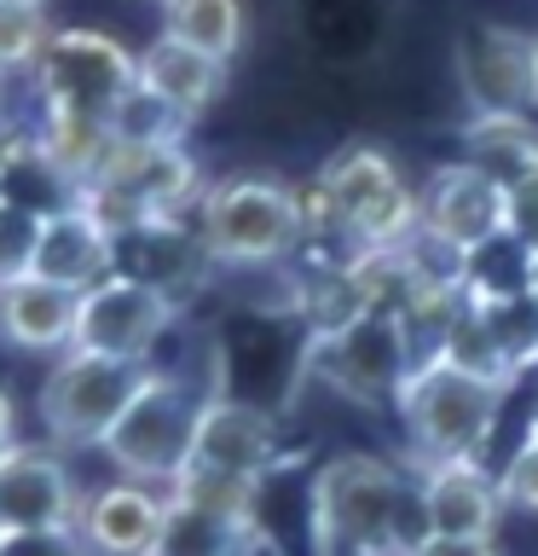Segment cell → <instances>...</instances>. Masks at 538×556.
I'll list each match as a JSON object with an SVG mask.
<instances>
[{
  "instance_id": "1",
  "label": "cell",
  "mask_w": 538,
  "mask_h": 556,
  "mask_svg": "<svg viewBox=\"0 0 538 556\" xmlns=\"http://www.w3.org/2000/svg\"><path fill=\"white\" fill-rule=\"evenodd\" d=\"M312 556H417L428 545L417 476L371 458L336 452L307 486Z\"/></svg>"
},
{
  "instance_id": "2",
  "label": "cell",
  "mask_w": 538,
  "mask_h": 556,
  "mask_svg": "<svg viewBox=\"0 0 538 556\" xmlns=\"http://www.w3.org/2000/svg\"><path fill=\"white\" fill-rule=\"evenodd\" d=\"M302 220L312 232L347 238V250H406L423 226L417 191L399 180V168L376 146H342L324 174L302 191Z\"/></svg>"
},
{
  "instance_id": "3",
  "label": "cell",
  "mask_w": 538,
  "mask_h": 556,
  "mask_svg": "<svg viewBox=\"0 0 538 556\" xmlns=\"http://www.w3.org/2000/svg\"><path fill=\"white\" fill-rule=\"evenodd\" d=\"M197 232L208 255H215V267H238V273L278 267L307 243L302 191L284 186L278 174H226V180L203 191Z\"/></svg>"
},
{
  "instance_id": "4",
  "label": "cell",
  "mask_w": 538,
  "mask_h": 556,
  "mask_svg": "<svg viewBox=\"0 0 538 556\" xmlns=\"http://www.w3.org/2000/svg\"><path fill=\"white\" fill-rule=\"evenodd\" d=\"M215 394H220L215 382L151 365L145 389L133 394V406L121 412V424L111 429V441L99 452L121 469V481H145V486H163L168 493L185 476L191 446H197V424Z\"/></svg>"
},
{
  "instance_id": "5",
  "label": "cell",
  "mask_w": 538,
  "mask_h": 556,
  "mask_svg": "<svg viewBox=\"0 0 538 556\" xmlns=\"http://www.w3.org/2000/svg\"><path fill=\"white\" fill-rule=\"evenodd\" d=\"M503 394L510 389L469 377L446 359H423L394 400L399 424H406V441H411V464L428 469V464L481 458V446L492 441V429H498Z\"/></svg>"
},
{
  "instance_id": "6",
  "label": "cell",
  "mask_w": 538,
  "mask_h": 556,
  "mask_svg": "<svg viewBox=\"0 0 538 556\" xmlns=\"http://www.w3.org/2000/svg\"><path fill=\"white\" fill-rule=\"evenodd\" d=\"M29 111L111 122V111L139 87V59L104 29H52V41L35 64Z\"/></svg>"
},
{
  "instance_id": "7",
  "label": "cell",
  "mask_w": 538,
  "mask_h": 556,
  "mask_svg": "<svg viewBox=\"0 0 538 556\" xmlns=\"http://www.w3.org/2000/svg\"><path fill=\"white\" fill-rule=\"evenodd\" d=\"M151 365L104 359V354H64L41 382V424L52 446H104L133 394L145 389Z\"/></svg>"
},
{
  "instance_id": "8",
  "label": "cell",
  "mask_w": 538,
  "mask_h": 556,
  "mask_svg": "<svg viewBox=\"0 0 538 556\" xmlns=\"http://www.w3.org/2000/svg\"><path fill=\"white\" fill-rule=\"evenodd\" d=\"M307 371H319L330 389L359 406H394L406 377L417 371V354L394 313H359L354 325L307 342Z\"/></svg>"
},
{
  "instance_id": "9",
  "label": "cell",
  "mask_w": 538,
  "mask_h": 556,
  "mask_svg": "<svg viewBox=\"0 0 538 556\" xmlns=\"http://www.w3.org/2000/svg\"><path fill=\"white\" fill-rule=\"evenodd\" d=\"M458 81L475 116H533L538 111V35L510 24H463Z\"/></svg>"
},
{
  "instance_id": "10",
  "label": "cell",
  "mask_w": 538,
  "mask_h": 556,
  "mask_svg": "<svg viewBox=\"0 0 538 556\" xmlns=\"http://www.w3.org/2000/svg\"><path fill=\"white\" fill-rule=\"evenodd\" d=\"M180 307L168 302L163 290L133 285V278H104L81 295L76 307V348L69 354H104V359H139L151 365L156 342L174 330Z\"/></svg>"
},
{
  "instance_id": "11",
  "label": "cell",
  "mask_w": 538,
  "mask_h": 556,
  "mask_svg": "<svg viewBox=\"0 0 538 556\" xmlns=\"http://www.w3.org/2000/svg\"><path fill=\"white\" fill-rule=\"evenodd\" d=\"M81 521V486L59 446H12L0 464V533L12 539H69Z\"/></svg>"
},
{
  "instance_id": "12",
  "label": "cell",
  "mask_w": 538,
  "mask_h": 556,
  "mask_svg": "<svg viewBox=\"0 0 538 556\" xmlns=\"http://www.w3.org/2000/svg\"><path fill=\"white\" fill-rule=\"evenodd\" d=\"M284 464V434H278V412L255 406V400H232L215 394L197 424V446H191L185 469H215L232 481H255L267 486Z\"/></svg>"
},
{
  "instance_id": "13",
  "label": "cell",
  "mask_w": 538,
  "mask_h": 556,
  "mask_svg": "<svg viewBox=\"0 0 538 556\" xmlns=\"http://www.w3.org/2000/svg\"><path fill=\"white\" fill-rule=\"evenodd\" d=\"M417 208H423V226H417V232H423L434 250H446L451 261H463V255L486 250L492 238H503V191L469 163L434 168V180H428L423 198H417Z\"/></svg>"
},
{
  "instance_id": "14",
  "label": "cell",
  "mask_w": 538,
  "mask_h": 556,
  "mask_svg": "<svg viewBox=\"0 0 538 556\" xmlns=\"http://www.w3.org/2000/svg\"><path fill=\"white\" fill-rule=\"evenodd\" d=\"M111 261H116V278L163 290L174 307H185V295L203 290L208 267H215L203 232L185 226V220H156V226H139V232L111 238Z\"/></svg>"
},
{
  "instance_id": "15",
  "label": "cell",
  "mask_w": 538,
  "mask_h": 556,
  "mask_svg": "<svg viewBox=\"0 0 538 556\" xmlns=\"http://www.w3.org/2000/svg\"><path fill=\"white\" fill-rule=\"evenodd\" d=\"M417 498H423V521L428 539H492L498 516H503V493L498 476L481 458H458V464H428L417 469Z\"/></svg>"
},
{
  "instance_id": "16",
  "label": "cell",
  "mask_w": 538,
  "mask_h": 556,
  "mask_svg": "<svg viewBox=\"0 0 538 556\" xmlns=\"http://www.w3.org/2000/svg\"><path fill=\"white\" fill-rule=\"evenodd\" d=\"M168 516V493L145 481H111L99 493H81L76 539L93 556H151Z\"/></svg>"
},
{
  "instance_id": "17",
  "label": "cell",
  "mask_w": 538,
  "mask_h": 556,
  "mask_svg": "<svg viewBox=\"0 0 538 556\" xmlns=\"http://www.w3.org/2000/svg\"><path fill=\"white\" fill-rule=\"evenodd\" d=\"M111 273H116V261H111V232H104V226H93V220L81 215V208H64V215L41 220V243H35V267H29V278L87 295L93 285H104Z\"/></svg>"
},
{
  "instance_id": "18",
  "label": "cell",
  "mask_w": 538,
  "mask_h": 556,
  "mask_svg": "<svg viewBox=\"0 0 538 556\" xmlns=\"http://www.w3.org/2000/svg\"><path fill=\"white\" fill-rule=\"evenodd\" d=\"M76 290L12 278V285H0V337L24 354H69L76 348Z\"/></svg>"
},
{
  "instance_id": "19",
  "label": "cell",
  "mask_w": 538,
  "mask_h": 556,
  "mask_svg": "<svg viewBox=\"0 0 538 556\" xmlns=\"http://www.w3.org/2000/svg\"><path fill=\"white\" fill-rule=\"evenodd\" d=\"M139 87L191 122L226 93V64L197 52V47H185V41H174V35H156V41L139 52Z\"/></svg>"
},
{
  "instance_id": "20",
  "label": "cell",
  "mask_w": 538,
  "mask_h": 556,
  "mask_svg": "<svg viewBox=\"0 0 538 556\" xmlns=\"http://www.w3.org/2000/svg\"><path fill=\"white\" fill-rule=\"evenodd\" d=\"M260 545H267L260 521L226 516V510H208V504L168 493V516H163V533H156L151 556H260Z\"/></svg>"
},
{
  "instance_id": "21",
  "label": "cell",
  "mask_w": 538,
  "mask_h": 556,
  "mask_svg": "<svg viewBox=\"0 0 538 556\" xmlns=\"http://www.w3.org/2000/svg\"><path fill=\"white\" fill-rule=\"evenodd\" d=\"M463 163L481 168L498 191L538 174V128L527 116H469L463 122Z\"/></svg>"
},
{
  "instance_id": "22",
  "label": "cell",
  "mask_w": 538,
  "mask_h": 556,
  "mask_svg": "<svg viewBox=\"0 0 538 556\" xmlns=\"http://www.w3.org/2000/svg\"><path fill=\"white\" fill-rule=\"evenodd\" d=\"M434 359L458 365V371L481 377V382H498V389H510V382H515L510 359H503V348H498L492 319H486V307L469 302V295L458 302V313H451V325H446V337H440V354H434Z\"/></svg>"
},
{
  "instance_id": "23",
  "label": "cell",
  "mask_w": 538,
  "mask_h": 556,
  "mask_svg": "<svg viewBox=\"0 0 538 556\" xmlns=\"http://www.w3.org/2000/svg\"><path fill=\"white\" fill-rule=\"evenodd\" d=\"M168 29L174 41L208 52V59L232 64V52L243 47V0H168Z\"/></svg>"
},
{
  "instance_id": "24",
  "label": "cell",
  "mask_w": 538,
  "mask_h": 556,
  "mask_svg": "<svg viewBox=\"0 0 538 556\" xmlns=\"http://www.w3.org/2000/svg\"><path fill=\"white\" fill-rule=\"evenodd\" d=\"M47 41H52L47 7H12V0H0V93L35 76Z\"/></svg>"
},
{
  "instance_id": "25",
  "label": "cell",
  "mask_w": 538,
  "mask_h": 556,
  "mask_svg": "<svg viewBox=\"0 0 538 556\" xmlns=\"http://www.w3.org/2000/svg\"><path fill=\"white\" fill-rule=\"evenodd\" d=\"M111 139H121V146H185V116L168 111L156 93H145V87H133L128 99L111 111Z\"/></svg>"
},
{
  "instance_id": "26",
  "label": "cell",
  "mask_w": 538,
  "mask_h": 556,
  "mask_svg": "<svg viewBox=\"0 0 538 556\" xmlns=\"http://www.w3.org/2000/svg\"><path fill=\"white\" fill-rule=\"evenodd\" d=\"M481 307L498 330V348H503V359H510V371L521 377L527 365H538V307L527 295H503V302H481Z\"/></svg>"
},
{
  "instance_id": "27",
  "label": "cell",
  "mask_w": 538,
  "mask_h": 556,
  "mask_svg": "<svg viewBox=\"0 0 538 556\" xmlns=\"http://www.w3.org/2000/svg\"><path fill=\"white\" fill-rule=\"evenodd\" d=\"M35 243H41V220L24 215V208H12V203H0V285L29 278Z\"/></svg>"
},
{
  "instance_id": "28",
  "label": "cell",
  "mask_w": 538,
  "mask_h": 556,
  "mask_svg": "<svg viewBox=\"0 0 538 556\" xmlns=\"http://www.w3.org/2000/svg\"><path fill=\"white\" fill-rule=\"evenodd\" d=\"M498 493H503V510L538 516V429L521 434V446L510 452V464L498 469Z\"/></svg>"
},
{
  "instance_id": "29",
  "label": "cell",
  "mask_w": 538,
  "mask_h": 556,
  "mask_svg": "<svg viewBox=\"0 0 538 556\" xmlns=\"http://www.w3.org/2000/svg\"><path fill=\"white\" fill-rule=\"evenodd\" d=\"M503 232H510L527 255H538V174L503 191Z\"/></svg>"
},
{
  "instance_id": "30",
  "label": "cell",
  "mask_w": 538,
  "mask_h": 556,
  "mask_svg": "<svg viewBox=\"0 0 538 556\" xmlns=\"http://www.w3.org/2000/svg\"><path fill=\"white\" fill-rule=\"evenodd\" d=\"M417 556H498L492 539H428Z\"/></svg>"
},
{
  "instance_id": "31",
  "label": "cell",
  "mask_w": 538,
  "mask_h": 556,
  "mask_svg": "<svg viewBox=\"0 0 538 556\" xmlns=\"http://www.w3.org/2000/svg\"><path fill=\"white\" fill-rule=\"evenodd\" d=\"M12 446H17V417H12V394L0 389V464L12 458Z\"/></svg>"
},
{
  "instance_id": "32",
  "label": "cell",
  "mask_w": 538,
  "mask_h": 556,
  "mask_svg": "<svg viewBox=\"0 0 538 556\" xmlns=\"http://www.w3.org/2000/svg\"><path fill=\"white\" fill-rule=\"evenodd\" d=\"M527 302L538 307V255H527Z\"/></svg>"
},
{
  "instance_id": "33",
  "label": "cell",
  "mask_w": 538,
  "mask_h": 556,
  "mask_svg": "<svg viewBox=\"0 0 538 556\" xmlns=\"http://www.w3.org/2000/svg\"><path fill=\"white\" fill-rule=\"evenodd\" d=\"M260 556H290L284 545H272V539H267V545H260Z\"/></svg>"
},
{
  "instance_id": "34",
  "label": "cell",
  "mask_w": 538,
  "mask_h": 556,
  "mask_svg": "<svg viewBox=\"0 0 538 556\" xmlns=\"http://www.w3.org/2000/svg\"><path fill=\"white\" fill-rule=\"evenodd\" d=\"M12 7H47V0H12Z\"/></svg>"
},
{
  "instance_id": "35",
  "label": "cell",
  "mask_w": 538,
  "mask_h": 556,
  "mask_svg": "<svg viewBox=\"0 0 538 556\" xmlns=\"http://www.w3.org/2000/svg\"><path fill=\"white\" fill-rule=\"evenodd\" d=\"M7 545H12V539H7V533H0V556H7Z\"/></svg>"
},
{
  "instance_id": "36",
  "label": "cell",
  "mask_w": 538,
  "mask_h": 556,
  "mask_svg": "<svg viewBox=\"0 0 538 556\" xmlns=\"http://www.w3.org/2000/svg\"><path fill=\"white\" fill-rule=\"evenodd\" d=\"M527 429H538V412H533V424H527Z\"/></svg>"
},
{
  "instance_id": "37",
  "label": "cell",
  "mask_w": 538,
  "mask_h": 556,
  "mask_svg": "<svg viewBox=\"0 0 538 556\" xmlns=\"http://www.w3.org/2000/svg\"><path fill=\"white\" fill-rule=\"evenodd\" d=\"M163 7H168V0H163Z\"/></svg>"
}]
</instances>
